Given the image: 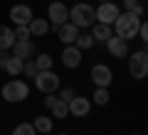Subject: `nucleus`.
I'll return each mask as SVG.
<instances>
[{
	"label": "nucleus",
	"instance_id": "33",
	"mask_svg": "<svg viewBox=\"0 0 148 135\" xmlns=\"http://www.w3.org/2000/svg\"><path fill=\"white\" fill-rule=\"evenodd\" d=\"M131 135H141V133H131Z\"/></svg>",
	"mask_w": 148,
	"mask_h": 135
},
{
	"label": "nucleus",
	"instance_id": "9",
	"mask_svg": "<svg viewBox=\"0 0 148 135\" xmlns=\"http://www.w3.org/2000/svg\"><path fill=\"white\" fill-rule=\"evenodd\" d=\"M67 111L72 118H86V115L91 113V98H86V96H74V98L67 101Z\"/></svg>",
	"mask_w": 148,
	"mask_h": 135
},
{
	"label": "nucleus",
	"instance_id": "8",
	"mask_svg": "<svg viewBox=\"0 0 148 135\" xmlns=\"http://www.w3.org/2000/svg\"><path fill=\"white\" fill-rule=\"evenodd\" d=\"M89 76H91V83L99 86V88H109L111 83H114V71H111L109 64H94L91 71H89Z\"/></svg>",
	"mask_w": 148,
	"mask_h": 135
},
{
	"label": "nucleus",
	"instance_id": "4",
	"mask_svg": "<svg viewBox=\"0 0 148 135\" xmlns=\"http://www.w3.org/2000/svg\"><path fill=\"white\" fill-rule=\"evenodd\" d=\"M32 81H35V88L40 91V94H57L59 86H62V79H59V74L54 71V69L37 71Z\"/></svg>",
	"mask_w": 148,
	"mask_h": 135
},
{
	"label": "nucleus",
	"instance_id": "6",
	"mask_svg": "<svg viewBox=\"0 0 148 135\" xmlns=\"http://www.w3.org/2000/svg\"><path fill=\"white\" fill-rule=\"evenodd\" d=\"M47 22H49V30H57L59 25L69 22V5L64 0H54L47 5Z\"/></svg>",
	"mask_w": 148,
	"mask_h": 135
},
{
	"label": "nucleus",
	"instance_id": "12",
	"mask_svg": "<svg viewBox=\"0 0 148 135\" xmlns=\"http://www.w3.org/2000/svg\"><path fill=\"white\" fill-rule=\"evenodd\" d=\"M62 64L67 69H79L82 66V59H84V52L82 49H77L74 44H64V49H62Z\"/></svg>",
	"mask_w": 148,
	"mask_h": 135
},
{
	"label": "nucleus",
	"instance_id": "16",
	"mask_svg": "<svg viewBox=\"0 0 148 135\" xmlns=\"http://www.w3.org/2000/svg\"><path fill=\"white\" fill-rule=\"evenodd\" d=\"M32 125H35L37 135H47V133H52V128H54V118L52 115H35Z\"/></svg>",
	"mask_w": 148,
	"mask_h": 135
},
{
	"label": "nucleus",
	"instance_id": "24",
	"mask_svg": "<svg viewBox=\"0 0 148 135\" xmlns=\"http://www.w3.org/2000/svg\"><path fill=\"white\" fill-rule=\"evenodd\" d=\"M10 135H37V130L32 125V120H25V123H17Z\"/></svg>",
	"mask_w": 148,
	"mask_h": 135
},
{
	"label": "nucleus",
	"instance_id": "15",
	"mask_svg": "<svg viewBox=\"0 0 148 135\" xmlns=\"http://www.w3.org/2000/svg\"><path fill=\"white\" fill-rule=\"evenodd\" d=\"M27 30H30V37H45V35L49 32L47 17H32L30 25H27Z\"/></svg>",
	"mask_w": 148,
	"mask_h": 135
},
{
	"label": "nucleus",
	"instance_id": "32",
	"mask_svg": "<svg viewBox=\"0 0 148 135\" xmlns=\"http://www.w3.org/2000/svg\"><path fill=\"white\" fill-rule=\"evenodd\" d=\"M99 3H109V0H99Z\"/></svg>",
	"mask_w": 148,
	"mask_h": 135
},
{
	"label": "nucleus",
	"instance_id": "10",
	"mask_svg": "<svg viewBox=\"0 0 148 135\" xmlns=\"http://www.w3.org/2000/svg\"><path fill=\"white\" fill-rule=\"evenodd\" d=\"M8 17H10V22L17 27V25H30V20L35 17V12H32L30 5H25V3H17V5L10 7Z\"/></svg>",
	"mask_w": 148,
	"mask_h": 135
},
{
	"label": "nucleus",
	"instance_id": "29",
	"mask_svg": "<svg viewBox=\"0 0 148 135\" xmlns=\"http://www.w3.org/2000/svg\"><path fill=\"white\" fill-rule=\"evenodd\" d=\"M138 39H141V44H143V47H146V42H148V25H146V22H141V27H138Z\"/></svg>",
	"mask_w": 148,
	"mask_h": 135
},
{
	"label": "nucleus",
	"instance_id": "17",
	"mask_svg": "<svg viewBox=\"0 0 148 135\" xmlns=\"http://www.w3.org/2000/svg\"><path fill=\"white\" fill-rule=\"evenodd\" d=\"M49 113H52V118H54V120H64V118H69L67 101L57 98V94H54V101H52V106H49Z\"/></svg>",
	"mask_w": 148,
	"mask_h": 135
},
{
	"label": "nucleus",
	"instance_id": "19",
	"mask_svg": "<svg viewBox=\"0 0 148 135\" xmlns=\"http://www.w3.org/2000/svg\"><path fill=\"white\" fill-rule=\"evenodd\" d=\"M12 44H15V32H12V27L0 25V49H10Z\"/></svg>",
	"mask_w": 148,
	"mask_h": 135
},
{
	"label": "nucleus",
	"instance_id": "1",
	"mask_svg": "<svg viewBox=\"0 0 148 135\" xmlns=\"http://www.w3.org/2000/svg\"><path fill=\"white\" fill-rule=\"evenodd\" d=\"M141 22H143V17H138L136 12L121 10V12H119V17H116V22L111 25V30H114V35H116V37H121V39L128 42V39H136Z\"/></svg>",
	"mask_w": 148,
	"mask_h": 135
},
{
	"label": "nucleus",
	"instance_id": "18",
	"mask_svg": "<svg viewBox=\"0 0 148 135\" xmlns=\"http://www.w3.org/2000/svg\"><path fill=\"white\" fill-rule=\"evenodd\" d=\"M111 35H114L111 25H101V22H94V25H91V37H94V42H106Z\"/></svg>",
	"mask_w": 148,
	"mask_h": 135
},
{
	"label": "nucleus",
	"instance_id": "20",
	"mask_svg": "<svg viewBox=\"0 0 148 135\" xmlns=\"http://www.w3.org/2000/svg\"><path fill=\"white\" fill-rule=\"evenodd\" d=\"M22 64H25V59L10 57V59H8V64H5V69H3V71H5V74H10V76L15 79V76H20V74H22Z\"/></svg>",
	"mask_w": 148,
	"mask_h": 135
},
{
	"label": "nucleus",
	"instance_id": "22",
	"mask_svg": "<svg viewBox=\"0 0 148 135\" xmlns=\"http://www.w3.org/2000/svg\"><path fill=\"white\" fill-rule=\"evenodd\" d=\"M74 47H77V49H82V52H86V49H91V47H94V37H91V35H86V32H79V37L74 39Z\"/></svg>",
	"mask_w": 148,
	"mask_h": 135
},
{
	"label": "nucleus",
	"instance_id": "21",
	"mask_svg": "<svg viewBox=\"0 0 148 135\" xmlns=\"http://www.w3.org/2000/svg\"><path fill=\"white\" fill-rule=\"evenodd\" d=\"M32 62H35V66H37V71H45V69H52V64H54V59L49 57L47 52H40V54H35V57H32Z\"/></svg>",
	"mask_w": 148,
	"mask_h": 135
},
{
	"label": "nucleus",
	"instance_id": "2",
	"mask_svg": "<svg viewBox=\"0 0 148 135\" xmlns=\"http://www.w3.org/2000/svg\"><path fill=\"white\" fill-rule=\"evenodd\" d=\"M0 96H3V101L5 103H22V101L30 98V83L25 81V79H10V81L3 83V88H0Z\"/></svg>",
	"mask_w": 148,
	"mask_h": 135
},
{
	"label": "nucleus",
	"instance_id": "25",
	"mask_svg": "<svg viewBox=\"0 0 148 135\" xmlns=\"http://www.w3.org/2000/svg\"><path fill=\"white\" fill-rule=\"evenodd\" d=\"M123 10L126 12H136L138 17H143V3L141 0H123Z\"/></svg>",
	"mask_w": 148,
	"mask_h": 135
},
{
	"label": "nucleus",
	"instance_id": "26",
	"mask_svg": "<svg viewBox=\"0 0 148 135\" xmlns=\"http://www.w3.org/2000/svg\"><path fill=\"white\" fill-rule=\"evenodd\" d=\"M35 74H37L35 62H32V59H25V64H22V76H27V79H35Z\"/></svg>",
	"mask_w": 148,
	"mask_h": 135
},
{
	"label": "nucleus",
	"instance_id": "14",
	"mask_svg": "<svg viewBox=\"0 0 148 135\" xmlns=\"http://www.w3.org/2000/svg\"><path fill=\"white\" fill-rule=\"evenodd\" d=\"M57 37H59V42H62V44H74V39H77V37H79V27L77 25H72V22H64V25H59L57 30Z\"/></svg>",
	"mask_w": 148,
	"mask_h": 135
},
{
	"label": "nucleus",
	"instance_id": "11",
	"mask_svg": "<svg viewBox=\"0 0 148 135\" xmlns=\"http://www.w3.org/2000/svg\"><path fill=\"white\" fill-rule=\"evenodd\" d=\"M10 54L12 57H17V59H32L37 54V44H35V39H15V44L10 47Z\"/></svg>",
	"mask_w": 148,
	"mask_h": 135
},
{
	"label": "nucleus",
	"instance_id": "3",
	"mask_svg": "<svg viewBox=\"0 0 148 135\" xmlns=\"http://www.w3.org/2000/svg\"><path fill=\"white\" fill-rule=\"evenodd\" d=\"M69 22L77 25L79 30H89V27L96 22L94 5H91V3H74V5L69 7Z\"/></svg>",
	"mask_w": 148,
	"mask_h": 135
},
{
	"label": "nucleus",
	"instance_id": "30",
	"mask_svg": "<svg viewBox=\"0 0 148 135\" xmlns=\"http://www.w3.org/2000/svg\"><path fill=\"white\" fill-rule=\"evenodd\" d=\"M12 54H10V49H0V71L5 69V64H8V59H10Z\"/></svg>",
	"mask_w": 148,
	"mask_h": 135
},
{
	"label": "nucleus",
	"instance_id": "27",
	"mask_svg": "<svg viewBox=\"0 0 148 135\" xmlns=\"http://www.w3.org/2000/svg\"><path fill=\"white\" fill-rule=\"evenodd\" d=\"M74 96H77V91L72 86H59V91H57V98H62V101H69Z\"/></svg>",
	"mask_w": 148,
	"mask_h": 135
},
{
	"label": "nucleus",
	"instance_id": "28",
	"mask_svg": "<svg viewBox=\"0 0 148 135\" xmlns=\"http://www.w3.org/2000/svg\"><path fill=\"white\" fill-rule=\"evenodd\" d=\"M12 32H15V39H30V30H27V25H17Z\"/></svg>",
	"mask_w": 148,
	"mask_h": 135
},
{
	"label": "nucleus",
	"instance_id": "5",
	"mask_svg": "<svg viewBox=\"0 0 148 135\" xmlns=\"http://www.w3.org/2000/svg\"><path fill=\"white\" fill-rule=\"evenodd\" d=\"M128 74L136 81H143L148 76V52H146V47H141L133 54L128 52Z\"/></svg>",
	"mask_w": 148,
	"mask_h": 135
},
{
	"label": "nucleus",
	"instance_id": "7",
	"mask_svg": "<svg viewBox=\"0 0 148 135\" xmlns=\"http://www.w3.org/2000/svg\"><path fill=\"white\" fill-rule=\"evenodd\" d=\"M119 12H121V7H119L114 0L99 3V5L94 7V17H96V22H101V25H114L116 17H119Z\"/></svg>",
	"mask_w": 148,
	"mask_h": 135
},
{
	"label": "nucleus",
	"instance_id": "31",
	"mask_svg": "<svg viewBox=\"0 0 148 135\" xmlns=\"http://www.w3.org/2000/svg\"><path fill=\"white\" fill-rule=\"evenodd\" d=\"M57 135H69V133H57Z\"/></svg>",
	"mask_w": 148,
	"mask_h": 135
},
{
	"label": "nucleus",
	"instance_id": "23",
	"mask_svg": "<svg viewBox=\"0 0 148 135\" xmlns=\"http://www.w3.org/2000/svg\"><path fill=\"white\" fill-rule=\"evenodd\" d=\"M109 98H111L109 88H99V86H96L94 88V96H91V103H94V106H106Z\"/></svg>",
	"mask_w": 148,
	"mask_h": 135
},
{
	"label": "nucleus",
	"instance_id": "13",
	"mask_svg": "<svg viewBox=\"0 0 148 135\" xmlns=\"http://www.w3.org/2000/svg\"><path fill=\"white\" fill-rule=\"evenodd\" d=\"M104 44H106V49H109V54L114 59H126L128 52H131V49H128V42L121 39V37H116V35H111Z\"/></svg>",
	"mask_w": 148,
	"mask_h": 135
}]
</instances>
